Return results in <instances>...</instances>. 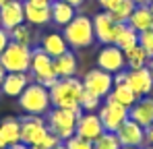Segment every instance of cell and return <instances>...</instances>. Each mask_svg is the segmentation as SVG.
<instances>
[{
  "label": "cell",
  "instance_id": "obj_1",
  "mask_svg": "<svg viewBox=\"0 0 153 149\" xmlns=\"http://www.w3.org/2000/svg\"><path fill=\"white\" fill-rule=\"evenodd\" d=\"M81 93H83V81H79L76 77L58 79L50 87V101L54 108L81 110Z\"/></svg>",
  "mask_w": 153,
  "mask_h": 149
},
{
  "label": "cell",
  "instance_id": "obj_2",
  "mask_svg": "<svg viewBox=\"0 0 153 149\" xmlns=\"http://www.w3.org/2000/svg\"><path fill=\"white\" fill-rule=\"evenodd\" d=\"M19 106L29 116H44L50 112V89H46L39 83H29L23 93L19 95Z\"/></svg>",
  "mask_w": 153,
  "mask_h": 149
},
{
  "label": "cell",
  "instance_id": "obj_3",
  "mask_svg": "<svg viewBox=\"0 0 153 149\" xmlns=\"http://www.w3.org/2000/svg\"><path fill=\"white\" fill-rule=\"evenodd\" d=\"M68 48H87L93 44L95 39V33H93V21L85 15H76L75 19L71 21L68 25H64V31H62Z\"/></svg>",
  "mask_w": 153,
  "mask_h": 149
},
{
  "label": "cell",
  "instance_id": "obj_4",
  "mask_svg": "<svg viewBox=\"0 0 153 149\" xmlns=\"http://www.w3.org/2000/svg\"><path fill=\"white\" fill-rule=\"evenodd\" d=\"M83 112L81 110H64V108H54L48 112V128L52 135H56L60 141H66L75 135L76 120Z\"/></svg>",
  "mask_w": 153,
  "mask_h": 149
},
{
  "label": "cell",
  "instance_id": "obj_5",
  "mask_svg": "<svg viewBox=\"0 0 153 149\" xmlns=\"http://www.w3.org/2000/svg\"><path fill=\"white\" fill-rule=\"evenodd\" d=\"M29 73L33 74L35 83L44 85L46 89H50L52 85L58 81V77L54 73V58L48 56L42 48L31 50V66H29Z\"/></svg>",
  "mask_w": 153,
  "mask_h": 149
},
{
  "label": "cell",
  "instance_id": "obj_6",
  "mask_svg": "<svg viewBox=\"0 0 153 149\" xmlns=\"http://www.w3.org/2000/svg\"><path fill=\"white\" fill-rule=\"evenodd\" d=\"M31 50L29 46H21L10 42L6 50L0 54V64L6 73H29L31 66Z\"/></svg>",
  "mask_w": 153,
  "mask_h": 149
},
{
  "label": "cell",
  "instance_id": "obj_7",
  "mask_svg": "<svg viewBox=\"0 0 153 149\" xmlns=\"http://www.w3.org/2000/svg\"><path fill=\"white\" fill-rule=\"evenodd\" d=\"M50 133L48 122L42 116H29L21 118V143L27 147H37L42 139Z\"/></svg>",
  "mask_w": 153,
  "mask_h": 149
},
{
  "label": "cell",
  "instance_id": "obj_8",
  "mask_svg": "<svg viewBox=\"0 0 153 149\" xmlns=\"http://www.w3.org/2000/svg\"><path fill=\"white\" fill-rule=\"evenodd\" d=\"M100 120H102L103 128L105 130H110V133H116L122 122H126L128 120V108H124L122 104H118V101H114V99L105 98V104H103L102 108H100Z\"/></svg>",
  "mask_w": 153,
  "mask_h": 149
},
{
  "label": "cell",
  "instance_id": "obj_9",
  "mask_svg": "<svg viewBox=\"0 0 153 149\" xmlns=\"http://www.w3.org/2000/svg\"><path fill=\"white\" fill-rule=\"evenodd\" d=\"M112 87H114V74L105 73L102 69L89 71V73L85 74V79H83V89L91 91L97 98H108L110 91H112Z\"/></svg>",
  "mask_w": 153,
  "mask_h": 149
},
{
  "label": "cell",
  "instance_id": "obj_10",
  "mask_svg": "<svg viewBox=\"0 0 153 149\" xmlns=\"http://www.w3.org/2000/svg\"><path fill=\"white\" fill-rule=\"evenodd\" d=\"M97 69H102L110 74H116L120 71L126 69V60H124V52L114 46V44H108L100 50L97 54Z\"/></svg>",
  "mask_w": 153,
  "mask_h": 149
},
{
  "label": "cell",
  "instance_id": "obj_11",
  "mask_svg": "<svg viewBox=\"0 0 153 149\" xmlns=\"http://www.w3.org/2000/svg\"><path fill=\"white\" fill-rule=\"evenodd\" d=\"M126 85L132 89L137 98H145L153 91V74L149 66L143 69H128L126 71Z\"/></svg>",
  "mask_w": 153,
  "mask_h": 149
},
{
  "label": "cell",
  "instance_id": "obj_12",
  "mask_svg": "<svg viewBox=\"0 0 153 149\" xmlns=\"http://www.w3.org/2000/svg\"><path fill=\"white\" fill-rule=\"evenodd\" d=\"M93 33H95V39L97 42H102L103 46H108V44H114V39H116V33H118V25L112 17H110V13H97L93 19Z\"/></svg>",
  "mask_w": 153,
  "mask_h": 149
},
{
  "label": "cell",
  "instance_id": "obj_13",
  "mask_svg": "<svg viewBox=\"0 0 153 149\" xmlns=\"http://www.w3.org/2000/svg\"><path fill=\"white\" fill-rule=\"evenodd\" d=\"M103 130H105V128H103V124H102V120H100L97 114H93V112H83V114L79 116V120H76L75 135L93 143Z\"/></svg>",
  "mask_w": 153,
  "mask_h": 149
},
{
  "label": "cell",
  "instance_id": "obj_14",
  "mask_svg": "<svg viewBox=\"0 0 153 149\" xmlns=\"http://www.w3.org/2000/svg\"><path fill=\"white\" fill-rule=\"evenodd\" d=\"M116 137H118L122 147H139L141 149V145L145 143V128L128 118L126 122H122V126L116 130Z\"/></svg>",
  "mask_w": 153,
  "mask_h": 149
},
{
  "label": "cell",
  "instance_id": "obj_15",
  "mask_svg": "<svg viewBox=\"0 0 153 149\" xmlns=\"http://www.w3.org/2000/svg\"><path fill=\"white\" fill-rule=\"evenodd\" d=\"M50 4L48 0H25L23 8H25V21L29 25H46L52 21Z\"/></svg>",
  "mask_w": 153,
  "mask_h": 149
},
{
  "label": "cell",
  "instance_id": "obj_16",
  "mask_svg": "<svg viewBox=\"0 0 153 149\" xmlns=\"http://www.w3.org/2000/svg\"><path fill=\"white\" fill-rule=\"evenodd\" d=\"M23 21H25V8L21 0H10L4 6H0V27H4L6 31L15 29Z\"/></svg>",
  "mask_w": 153,
  "mask_h": 149
},
{
  "label": "cell",
  "instance_id": "obj_17",
  "mask_svg": "<svg viewBox=\"0 0 153 149\" xmlns=\"http://www.w3.org/2000/svg\"><path fill=\"white\" fill-rule=\"evenodd\" d=\"M128 118L134 120L137 124H141L143 128L153 124V98H149V95L139 98L128 108Z\"/></svg>",
  "mask_w": 153,
  "mask_h": 149
},
{
  "label": "cell",
  "instance_id": "obj_18",
  "mask_svg": "<svg viewBox=\"0 0 153 149\" xmlns=\"http://www.w3.org/2000/svg\"><path fill=\"white\" fill-rule=\"evenodd\" d=\"M29 83H31V79H29L27 73H6L2 85H0V89H2V93L8 95V98H19Z\"/></svg>",
  "mask_w": 153,
  "mask_h": 149
},
{
  "label": "cell",
  "instance_id": "obj_19",
  "mask_svg": "<svg viewBox=\"0 0 153 149\" xmlns=\"http://www.w3.org/2000/svg\"><path fill=\"white\" fill-rule=\"evenodd\" d=\"M134 8H137V4L132 0H110L103 10L110 13V17L116 23H128V19H130Z\"/></svg>",
  "mask_w": 153,
  "mask_h": 149
},
{
  "label": "cell",
  "instance_id": "obj_20",
  "mask_svg": "<svg viewBox=\"0 0 153 149\" xmlns=\"http://www.w3.org/2000/svg\"><path fill=\"white\" fill-rule=\"evenodd\" d=\"M128 25L141 33V31H147V29H153V6H137L128 19Z\"/></svg>",
  "mask_w": 153,
  "mask_h": 149
},
{
  "label": "cell",
  "instance_id": "obj_21",
  "mask_svg": "<svg viewBox=\"0 0 153 149\" xmlns=\"http://www.w3.org/2000/svg\"><path fill=\"white\" fill-rule=\"evenodd\" d=\"M50 13H52V21H54L56 25H60V27L68 25L76 17L75 15V6H71V4L64 2V0H52Z\"/></svg>",
  "mask_w": 153,
  "mask_h": 149
},
{
  "label": "cell",
  "instance_id": "obj_22",
  "mask_svg": "<svg viewBox=\"0 0 153 149\" xmlns=\"http://www.w3.org/2000/svg\"><path fill=\"white\" fill-rule=\"evenodd\" d=\"M39 48L44 50L48 56L56 58V56H62L64 52H68V44H66L62 33H48V35H44Z\"/></svg>",
  "mask_w": 153,
  "mask_h": 149
},
{
  "label": "cell",
  "instance_id": "obj_23",
  "mask_svg": "<svg viewBox=\"0 0 153 149\" xmlns=\"http://www.w3.org/2000/svg\"><path fill=\"white\" fill-rule=\"evenodd\" d=\"M54 73L58 79H66V77H75L76 73V58L73 52H64L62 56L54 58Z\"/></svg>",
  "mask_w": 153,
  "mask_h": 149
},
{
  "label": "cell",
  "instance_id": "obj_24",
  "mask_svg": "<svg viewBox=\"0 0 153 149\" xmlns=\"http://www.w3.org/2000/svg\"><path fill=\"white\" fill-rule=\"evenodd\" d=\"M0 133L6 141V149L10 145H17L21 143V120L17 118H4L0 122Z\"/></svg>",
  "mask_w": 153,
  "mask_h": 149
},
{
  "label": "cell",
  "instance_id": "obj_25",
  "mask_svg": "<svg viewBox=\"0 0 153 149\" xmlns=\"http://www.w3.org/2000/svg\"><path fill=\"white\" fill-rule=\"evenodd\" d=\"M139 44V33L130 27L128 23H120L118 25V33H116V39H114V46L122 50H130L132 46Z\"/></svg>",
  "mask_w": 153,
  "mask_h": 149
},
{
  "label": "cell",
  "instance_id": "obj_26",
  "mask_svg": "<svg viewBox=\"0 0 153 149\" xmlns=\"http://www.w3.org/2000/svg\"><path fill=\"white\" fill-rule=\"evenodd\" d=\"M124 60H126L128 69H143V66L149 64L151 56L137 44V46H132L130 50H124Z\"/></svg>",
  "mask_w": 153,
  "mask_h": 149
},
{
  "label": "cell",
  "instance_id": "obj_27",
  "mask_svg": "<svg viewBox=\"0 0 153 149\" xmlns=\"http://www.w3.org/2000/svg\"><path fill=\"white\" fill-rule=\"evenodd\" d=\"M8 33H10V42L21 44V46H29V48H31L33 42H35V33H33V29H31V25H29V23L17 25V27L10 29Z\"/></svg>",
  "mask_w": 153,
  "mask_h": 149
},
{
  "label": "cell",
  "instance_id": "obj_28",
  "mask_svg": "<svg viewBox=\"0 0 153 149\" xmlns=\"http://www.w3.org/2000/svg\"><path fill=\"white\" fill-rule=\"evenodd\" d=\"M110 98L114 99V101H118V104H122L124 108H130V106L139 99L132 93V89H130L128 85H114L112 91H110Z\"/></svg>",
  "mask_w": 153,
  "mask_h": 149
},
{
  "label": "cell",
  "instance_id": "obj_29",
  "mask_svg": "<svg viewBox=\"0 0 153 149\" xmlns=\"http://www.w3.org/2000/svg\"><path fill=\"white\" fill-rule=\"evenodd\" d=\"M120 141L116 137V133H110V130H103L102 135L93 141V149H120Z\"/></svg>",
  "mask_w": 153,
  "mask_h": 149
},
{
  "label": "cell",
  "instance_id": "obj_30",
  "mask_svg": "<svg viewBox=\"0 0 153 149\" xmlns=\"http://www.w3.org/2000/svg\"><path fill=\"white\" fill-rule=\"evenodd\" d=\"M100 101H102V98H97L91 91L83 89V93H81V110L83 112H93L95 108H100Z\"/></svg>",
  "mask_w": 153,
  "mask_h": 149
},
{
  "label": "cell",
  "instance_id": "obj_31",
  "mask_svg": "<svg viewBox=\"0 0 153 149\" xmlns=\"http://www.w3.org/2000/svg\"><path fill=\"white\" fill-rule=\"evenodd\" d=\"M139 46L153 58V29H147V31L139 33Z\"/></svg>",
  "mask_w": 153,
  "mask_h": 149
},
{
  "label": "cell",
  "instance_id": "obj_32",
  "mask_svg": "<svg viewBox=\"0 0 153 149\" xmlns=\"http://www.w3.org/2000/svg\"><path fill=\"white\" fill-rule=\"evenodd\" d=\"M64 145H66V149H93V143L91 141H87L83 137H76V135H73L71 139H66Z\"/></svg>",
  "mask_w": 153,
  "mask_h": 149
},
{
  "label": "cell",
  "instance_id": "obj_33",
  "mask_svg": "<svg viewBox=\"0 0 153 149\" xmlns=\"http://www.w3.org/2000/svg\"><path fill=\"white\" fill-rule=\"evenodd\" d=\"M60 143H62V141H60V139H58L56 135L48 133V135H46V137L42 139V143H39L37 147H33V149H54L56 145H60Z\"/></svg>",
  "mask_w": 153,
  "mask_h": 149
},
{
  "label": "cell",
  "instance_id": "obj_34",
  "mask_svg": "<svg viewBox=\"0 0 153 149\" xmlns=\"http://www.w3.org/2000/svg\"><path fill=\"white\" fill-rule=\"evenodd\" d=\"M10 44V33L4 29V27H0V54L6 50V46Z\"/></svg>",
  "mask_w": 153,
  "mask_h": 149
},
{
  "label": "cell",
  "instance_id": "obj_35",
  "mask_svg": "<svg viewBox=\"0 0 153 149\" xmlns=\"http://www.w3.org/2000/svg\"><path fill=\"white\" fill-rule=\"evenodd\" d=\"M145 143L147 145H153V124H149L145 128Z\"/></svg>",
  "mask_w": 153,
  "mask_h": 149
},
{
  "label": "cell",
  "instance_id": "obj_36",
  "mask_svg": "<svg viewBox=\"0 0 153 149\" xmlns=\"http://www.w3.org/2000/svg\"><path fill=\"white\" fill-rule=\"evenodd\" d=\"M137 6H151L153 4V0H132Z\"/></svg>",
  "mask_w": 153,
  "mask_h": 149
},
{
  "label": "cell",
  "instance_id": "obj_37",
  "mask_svg": "<svg viewBox=\"0 0 153 149\" xmlns=\"http://www.w3.org/2000/svg\"><path fill=\"white\" fill-rule=\"evenodd\" d=\"M64 2H68V4H71V6H81V4H83V2H85V0H64Z\"/></svg>",
  "mask_w": 153,
  "mask_h": 149
},
{
  "label": "cell",
  "instance_id": "obj_38",
  "mask_svg": "<svg viewBox=\"0 0 153 149\" xmlns=\"http://www.w3.org/2000/svg\"><path fill=\"white\" fill-rule=\"evenodd\" d=\"M4 77H6V71H4V66L0 64V85H2V81H4Z\"/></svg>",
  "mask_w": 153,
  "mask_h": 149
},
{
  "label": "cell",
  "instance_id": "obj_39",
  "mask_svg": "<svg viewBox=\"0 0 153 149\" xmlns=\"http://www.w3.org/2000/svg\"><path fill=\"white\" fill-rule=\"evenodd\" d=\"M8 149H29L27 145H23V143H17V145H10Z\"/></svg>",
  "mask_w": 153,
  "mask_h": 149
},
{
  "label": "cell",
  "instance_id": "obj_40",
  "mask_svg": "<svg viewBox=\"0 0 153 149\" xmlns=\"http://www.w3.org/2000/svg\"><path fill=\"white\" fill-rule=\"evenodd\" d=\"M0 149H6V141H4V137H2V133H0Z\"/></svg>",
  "mask_w": 153,
  "mask_h": 149
},
{
  "label": "cell",
  "instance_id": "obj_41",
  "mask_svg": "<svg viewBox=\"0 0 153 149\" xmlns=\"http://www.w3.org/2000/svg\"><path fill=\"white\" fill-rule=\"evenodd\" d=\"M147 66H149V71H151V74H153V58L149 60V64H147Z\"/></svg>",
  "mask_w": 153,
  "mask_h": 149
},
{
  "label": "cell",
  "instance_id": "obj_42",
  "mask_svg": "<svg viewBox=\"0 0 153 149\" xmlns=\"http://www.w3.org/2000/svg\"><path fill=\"white\" fill-rule=\"evenodd\" d=\"M54 149H66V145H64V143H60V145H56Z\"/></svg>",
  "mask_w": 153,
  "mask_h": 149
},
{
  "label": "cell",
  "instance_id": "obj_43",
  "mask_svg": "<svg viewBox=\"0 0 153 149\" xmlns=\"http://www.w3.org/2000/svg\"><path fill=\"white\" fill-rule=\"evenodd\" d=\"M6 2H10V0H0V6H4Z\"/></svg>",
  "mask_w": 153,
  "mask_h": 149
},
{
  "label": "cell",
  "instance_id": "obj_44",
  "mask_svg": "<svg viewBox=\"0 0 153 149\" xmlns=\"http://www.w3.org/2000/svg\"><path fill=\"white\" fill-rule=\"evenodd\" d=\"M120 149H139V147H120Z\"/></svg>",
  "mask_w": 153,
  "mask_h": 149
},
{
  "label": "cell",
  "instance_id": "obj_45",
  "mask_svg": "<svg viewBox=\"0 0 153 149\" xmlns=\"http://www.w3.org/2000/svg\"><path fill=\"white\" fill-rule=\"evenodd\" d=\"M145 149H153V145H147V147H145Z\"/></svg>",
  "mask_w": 153,
  "mask_h": 149
},
{
  "label": "cell",
  "instance_id": "obj_46",
  "mask_svg": "<svg viewBox=\"0 0 153 149\" xmlns=\"http://www.w3.org/2000/svg\"><path fill=\"white\" fill-rule=\"evenodd\" d=\"M21 2H25V0H21Z\"/></svg>",
  "mask_w": 153,
  "mask_h": 149
},
{
  "label": "cell",
  "instance_id": "obj_47",
  "mask_svg": "<svg viewBox=\"0 0 153 149\" xmlns=\"http://www.w3.org/2000/svg\"><path fill=\"white\" fill-rule=\"evenodd\" d=\"M48 2H52V0H48Z\"/></svg>",
  "mask_w": 153,
  "mask_h": 149
},
{
  "label": "cell",
  "instance_id": "obj_48",
  "mask_svg": "<svg viewBox=\"0 0 153 149\" xmlns=\"http://www.w3.org/2000/svg\"><path fill=\"white\" fill-rule=\"evenodd\" d=\"M29 149H33V147H29Z\"/></svg>",
  "mask_w": 153,
  "mask_h": 149
},
{
  "label": "cell",
  "instance_id": "obj_49",
  "mask_svg": "<svg viewBox=\"0 0 153 149\" xmlns=\"http://www.w3.org/2000/svg\"><path fill=\"white\" fill-rule=\"evenodd\" d=\"M151 6H153V4H151Z\"/></svg>",
  "mask_w": 153,
  "mask_h": 149
}]
</instances>
